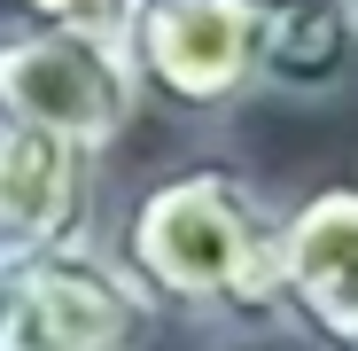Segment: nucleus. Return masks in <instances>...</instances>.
<instances>
[{
  "mask_svg": "<svg viewBox=\"0 0 358 351\" xmlns=\"http://www.w3.org/2000/svg\"><path fill=\"white\" fill-rule=\"evenodd\" d=\"M109 250L164 320L226 336L280 328V195L234 149L148 172L117 211Z\"/></svg>",
  "mask_w": 358,
  "mask_h": 351,
  "instance_id": "1",
  "label": "nucleus"
},
{
  "mask_svg": "<svg viewBox=\"0 0 358 351\" xmlns=\"http://www.w3.org/2000/svg\"><path fill=\"white\" fill-rule=\"evenodd\" d=\"M125 55L148 109L187 125L242 117L265 94V0H133Z\"/></svg>",
  "mask_w": 358,
  "mask_h": 351,
  "instance_id": "2",
  "label": "nucleus"
},
{
  "mask_svg": "<svg viewBox=\"0 0 358 351\" xmlns=\"http://www.w3.org/2000/svg\"><path fill=\"white\" fill-rule=\"evenodd\" d=\"M141 78L125 32H71V24H0V125H39L78 149H109L141 117Z\"/></svg>",
  "mask_w": 358,
  "mask_h": 351,
  "instance_id": "3",
  "label": "nucleus"
},
{
  "mask_svg": "<svg viewBox=\"0 0 358 351\" xmlns=\"http://www.w3.org/2000/svg\"><path fill=\"white\" fill-rule=\"evenodd\" d=\"M164 312L109 242L71 234L16 266V351H148Z\"/></svg>",
  "mask_w": 358,
  "mask_h": 351,
  "instance_id": "4",
  "label": "nucleus"
},
{
  "mask_svg": "<svg viewBox=\"0 0 358 351\" xmlns=\"http://www.w3.org/2000/svg\"><path fill=\"white\" fill-rule=\"evenodd\" d=\"M280 328L312 351H358V180L280 203Z\"/></svg>",
  "mask_w": 358,
  "mask_h": 351,
  "instance_id": "5",
  "label": "nucleus"
},
{
  "mask_svg": "<svg viewBox=\"0 0 358 351\" xmlns=\"http://www.w3.org/2000/svg\"><path fill=\"white\" fill-rule=\"evenodd\" d=\"M86 211H94V149L39 125H0V266H24L31 250L86 234Z\"/></svg>",
  "mask_w": 358,
  "mask_h": 351,
  "instance_id": "6",
  "label": "nucleus"
},
{
  "mask_svg": "<svg viewBox=\"0 0 358 351\" xmlns=\"http://www.w3.org/2000/svg\"><path fill=\"white\" fill-rule=\"evenodd\" d=\"M358 78L350 0H265V94L327 102Z\"/></svg>",
  "mask_w": 358,
  "mask_h": 351,
  "instance_id": "7",
  "label": "nucleus"
},
{
  "mask_svg": "<svg viewBox=\"0 0 358 351\" xmlns=\"http://www.w3.org/2000/svg\"><path fill=\"white\" fill-rule=\"evenodd\" d=\"M8 24H71V32H125L133 0H0Z\"/></svg>",
  "mask_w": 358,
  "mask_h": 351,
  "instance_id": "8",
  "label": "nucleus"
},
{
  "mask_svg": "<svg viewBox=\"0 0 358 351\" xmlns=\"http://www.w3.org/2000/svg\"><path fill=\"white\" fill-rule=\"evenodd\" d=\"M0 351H16V266H0Z\"/></svg>",
  "mask_w": 358,
  "mask_h": 351,
  "instance_id": "9",
  "label": "nucleus"
},
{
  "mask_svg": "<svg viewBox=\"0 0 358 351\" xmlns=\"http://www.w3.org/2000/svg\"><path fill=\"white\" fill-rule=\"evenodd\" d=\"M350 24H358V0H350Z\"/></svg>",
  "mask_w": 358,
  "mask_h": 351,
  "instance_id": "10",
  "label": "nucleus"
}]
</instances>
